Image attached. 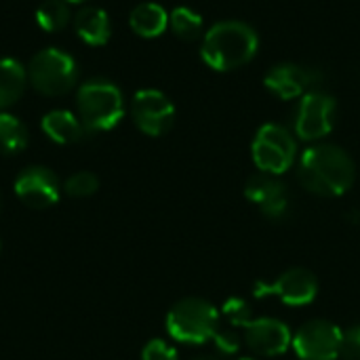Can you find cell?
I'll return each instance as SVG.
<instances>
[{
	"label": "cell",
	"mask_w": 360,
	"mask_h": 360,
	"mask_svg": "<svg viewBox=\"0 0 360 360\" xmlns=\"http://www.w3.org/2000/svg\"><path fill=\"white\" fill-rule=\"evenodd\" d=\"M297 175L302 186L316 196H342L352 188L356 167L344 148L316 143L302 154Z\"/></svg>",
	"instance_id": "1"
},
{
	"label": "cell",
	"mask_w": 360,
	"mask_h": 360,
	"mask_svg": "<svg viewBox=\"0 0 360 360\" xmlns=\"http://www.w3.org/2000/svg\"><path fill=\"white\" fill-rule=\"evenodd\" d=\"M259 49L257 32L236 19L219 21L202 36L200 57L215 72H232L247 65Z\"/></svg>",
	"instance_id": "2"
},
{
	"label": "cell",
	"mask_w": 360,
	"mask_h": 360,
	"mask_svg": "<svg viewBox=\"0 0 360 360\" xmlns=\"http://www.w3.org/2000/svg\"><path fill=\"white\" fill-rule=\"evenodd\" d=\"M76 110L86 133L110 131L124 116V97L114 82L93 78L78 86Z\"/></svg>",
	"instance_id": "3"
},
{
	"label": "cell",
	"mask_w": 360,
	"mask_h": 360,
	"mask_svg": "<svg viewBox=\"0 0 360 360\" xmlns=\"http://www.w3.org/2000/svg\"><path fill=\"white\" fill-rule=\"evenodd\" d=\"M219 310L202 297L179 300L167 314V331L175 342L200 346L215 338Z\"/></svg>",
	"instance_id": "4"
},
{
	"label": "cell",
	"mask_w": 360,
	"mask_h": 360,
	"mask_svg": "<svg viewBox=\"0 0 360 360\" xmlns=\"http://www.w3.org/2000/svg\"><path fill=\"white\" fill-rule=\"evenodd\" d=\"M27 82L46 97H59L70 93L78 82L76 59L57 46L40 49L27 63Z\"/></svg>",
	"instance_id": "5"
},
{
	"label": "cell",
	"mask_w": 360,
	"mask_h": 360,
	"mask_svg": "<svg viewBox=\"0 0 360 360\" xmlns=\"http://www.w3.org/2000/svg\"><path fill=\"white\" fill-rule=\"evenodd\" d=\"M251 154L262 173L283 175L293 167L297 156L295 135L278 122H268L255 133Z\"/></svg>",
	"instance_id": "6"
},
{
	"label": "cell",
	"mask_w": 360,
	"mask_h": 360,
	"mask_svg": "<svg viewBox=\"0 0 360 360\" xmlns=\"http://www.w3.org/2000/svg\"><path fill=\"white\" fill-rule=\"evenodd\" d=\"M344 331L325 319L304 323L293 335V350L302 360H335L342 356Z\"/></svg>",
	"instance_id": "7"
},
{
	"label": "cell",
	"mask_w": 360,
	"mask_h": 360,
	"mask_svg": "<svg viewBox=\"0 0 360 360\" xmlns=\"http://www.w3.org/2000/svg\"><path fill=\"white\" fill-rule=\"evenodd\" d=\"M255 297H276L285 306H308L316 300L319 281L306 268H289L276 281H259L253 285Z\"/></svg>",
	"instance_id": "8"
},
{
	"label": "cell",
	"mask_w": 360,
	"mask_h": 360,
	"mask_svg": "<svg viewBox=\"0 0 360 360\" xmlns=\"http://www.w3.org/2000/svg\"><path fill=\"white\" fill-rule=\"evenodd\" d=\"M338 103L331 95L310 91L300 99L295 114V135L304 141H319L335 127Z\"/></svg>",
	"instance_id": "9"
},
{
	"label": "cell",
	"mask_w": 360,
	"mask_h": 360,
	"mask_svg": "<svg viewBox=\"0 0 360 360\" xmlns=\"http://www.w3.org/2000/svg\"><path fill=\"white\" fill-rule=\"evenodd\" d=\"M131 116L141 133L160 137L175 122V105L162 91L141 89L131 99Z\"/></svg>",
	"instance_id": "10"
},
{
	"label": "cell",
	"mask_w": 360,
	"mask_h": 360,
	"mask_svg": "<svg viewBox=\"0 0 360 360\" xmlns=\"http://www.w3.org/2000/svg\"><path fill=\"white\" fill-rule=\"evenodd\" d=\"M13 188L17 198L30 209H49L59 200L61 194V184L57 175L42 165L25 167L17 175Z\"/></svg>",
	"instance_id": "11"
},
{
	"label": "cell",
	"mask_w": 360,
	"mask_h": 360,
	"mask_svg": "<svg viewBox=\"0 0 360 360\" xmlns=\"http://www.w3.org/2000/svg\"><path fill=\"white\" fill-rule=\"evenodd\" d=\"M323 72L316 68H304L300 63H278L268 70L264 84L281 99H297L314 91L323 82Z\"/></svg>",
	"instance_id": "12"
},
{
	"label": "cell",
	"mask_w": 360,
	"mask_h": 360,
	"mask_svg": "<svg viewBox=\"0 0 360 360\" xmlns=\"http://www.w3.org/2000/svg\"><path fill=\"white\" fill-rule=\"evenodd\" d=\"M245 342L259 356H281L291 348L293 335L283 321L264 316L253 319L245 327Z\"/></svg>",
	"instance_id": "13"
},
{
	"label": "cell",
	"mask_w": 360,
	"mask_h": 360,
	"mask_svg": "<svg viewBox=\"0 0 360 360\" xmlns=\"http://www.w3.org/2000/svg\"><path fill=\"white\" fill-rule=\"evenodd\" d=\"M245 196L259 207V211L272 219H281L289 209V192L287 186L278 179V175L257 173L245 186Z\"/></svg>",
	"instance_id": "14"
},
{
	"label": "cell",
	"mask_w": 360,
	"mask_h": 360,
	"mask_svg": "<svg viewBox=\"0 0 360 360\" xmlns=\"http://www.w3.org/2000/svg\"><path fill=\"white\" fill-rule=\"evenodd\" d=\"M74 30L89 46H103L112 36L110 15L99 6H82L74 15Z\"/></svg>",
	"instance_id": "15"
},
{
	"label": "cell",
	"mask_w": 360,
	"mask_h": 360,
	"mask_svg": "<svg viewBox=\"0 0 360 360\" xmlns=\"http://www.w3.org/2000/svg\"><path fill=\"white\" fill-rule=\"evenodd\" d=\"M40 127H42V133L49 139H53L55 143H59V146L76 143L86 133V129L80 122L78 114H74L70 110H51V112H46L42 116V120H40Z\"/></svg>",
	"instance_id": "16"
},
{
	"label": "cell",
	"mask_w": 360,
	"mask_h": 360,
	"mask_svg": "<svg viewBox=\"0 0 360 360\" xmlns=\"http://www.w3.org/2000/svg\"><path fill=\"white\" fill-rule=\"evenodd\" d=\"M129 25L141 38H158L169 27V13L158 2H141L131 11Z\"/></svg>",
	"instance_id": "17"
},
{
	"label": "cell",
	"mask_w": 360,
	"mask_h": 360,
	"mask_svg": "<svg viewBox=\"0 0 360 360\" xmlns=\"http://www.w3.org/2000/svg\"><path fill=\"white\" fill-rule=\"evenodd\" d=\"M27 86V70L13 57H0V112L17 103Z\"/></svg>",
	"instance_id": "18"
},
{
	"label": "cell",
	"mask_w": 360,
	"mask_h": 360,
	"mask_svg": "<svg viewBox=\"0 0 360 360\" xmlns=\"http://www.w3.org/2000/svg\"><path fill=\"white\" fill-rule=\"evenodd\" d=\"M27 129L25 124L8 114V112H0V154L4 156H13L19 154L27 148Z\"/></svg>",
	"instance_id": "19"
},
{
	"label": "cell",
	"mask_w": 360,
	"mask_h": 360,
	"mask_svg": "<svg viewBox=\"0 0 360 360\" xmlns=\"http://www.w3.org/2000/svg\"><path fill=\"white\" fill-rule=\"evenodd\" d=\"M169 27L173 34L186 42L198 40L205 36V21L202 17L192 11L190 6H177L169 13Z\"/></svg>",
	"instance_id": "20"
},
{
	"label": "cell",
	"mask_w": 360,
	"mask_h": 360,
	"mask_svg": "<svg viewBox=\"0 0 360 360\" xmlns=\"http://www.w3.org/2000/svg\"><path fill=\"white\" fill-rule=\"evenodd\" d=\"M70 2L65 0H42L36 8V23L44 32H59L70 23Z\"/></svg>",
	"instance_id": "21"
},
{
	"label": "cell",
	"mask_w": 360,
	"mask_h": 360,
	"mask_svg": "<svg viewBox=\"0 0 360 360\" xmlns=\"http://www.w3.org/2000/svg\"><path fill=\"white\" fill-rule=\"evenodd\" d=\"M63 188H65V194L72 198H86V196H93L97 192L99 179L91 171H78L65 179Z\"/></svg>",
	"instance_id": "22"
},
{
	"label": "cell",
	"mask_w": 360,
	"mask_h": 360,
	"mask_svg": "<svg viewBox=\"0 0 360 360\" xmlns=\"http://www.w3.org/2000/svg\"><path fill=\"white\" fill-rule=\"evenodd\" d=\"M221 314L226 316V321L232 327H240V329H245L253 321V310H251L249 302L243 300V297H230V300H226L224 306H221Z\"/></svg>",
	"instance_id": "23"
},
{
	"label": "cell",
	"mask_w": 360,
	"mask_h": 360,
	"mask_svg": "<svg viewBox=\"0 0 360 360\" xmlns=\"http://www.w3.org/2000/svg\"><path fill=\"white\" fill-rule=\"evenodd\" d=\"M213 344L221 356H232L240 350V338L234 329H221L219 327L215 338H213Z\"/></svg>",
	"instance_id": "24"
},
{
	"label": "cell",
	"mask_w": 360,
	"mask_h": 360,
	"mask_svg": "<svg viewBox=\"0 0 360 360\" xmlns=\"http://www.w3.org/2000/svg\"><path fill=\"white\" fill-rule=\"evenodd\" d=\"M141 360H179L177 350L165 340H150L141 350Z\"/></svg>",
	"instance_id": "25"
},
{
	"label": "cell",
	"mask_w": 360,
	"mask_h": 360,
	"mask_svg": "<svg viewBox=\"0 0 360 360\" xmlns=\"http://www.w3.org/2000/svg\"><path fill=\"white\" fill-rule=\"evenodd\" d=\"M342 356L348 360H360V325H352L344 331Z\"/></svg>",
	"instance_id": "26"
},
{
	"label": "cell",
	"mask_w": 360,
	"mask_h": 360,
	"mask_svg": "<svg viewBox=\"0 0 360 360\" xmlns=\"http://www.w3.org/2000/svg\"><path fill=\"white\" fill-rule=\"evenodd\" d=\"M65 2H70V4H82V2H86V0H65Z\"/></svg>",
	"instance_id": "27"
},
{
	"label": "cell",
	"mask_w": 360,
	"mask_h": 360,
	"mask_svg": "<svg viewBox=\"0 0 360 360\" xmlns=\"http://www.w3.org/2000/svg\"><path fill=\"white\" fill-rule=\"evenodd\" d=\"M196 360H221V359H215V356H200V359Z\"/></svg>",
	"instance_id": "28"
},
{
	"label": "cell",
	"mask_w": 360,
	"mask_h": 360,
	"mask_svg": "<svg viewBox=\"0 0 360 360\" xmlns=\"http://www.w3.org/2000/svg\"><path fill=\"white\" fill-rule=\"evenodd\" d=\"M238 360H255V359H249V356H245V359H238Z\"/></svg>",
	"instance_id": "29"
}]
</instances>
